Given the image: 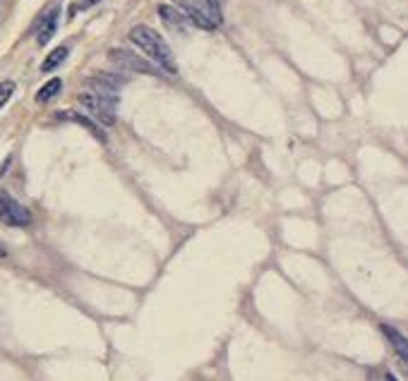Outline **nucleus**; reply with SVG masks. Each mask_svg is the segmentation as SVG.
Here are the masks:
<instances>
[{
  "instance_id": "obj_1",
  "label": "nucleus",
  "mask_w": 408,
  "mask_h": 381,
  "mask_svg": "<svg viewBox=\"0 0 408 381\" xmlns=\"http://www.w3.org/2000/svg\"><path fill=\"white\" fill-rule=\"evenodd\" d=\"M130 41H133L156 67H161L163 72L178 74V62L173 58V50L159 31H154L152 27H147V24H137V27H133V31H130Z\"/></svg>"
},
{
  "instance_id": "obj_2",
  "label": "nucleus",
  "mask_w": 408,
  "mask_h": 381,
  "mask_svg": "<svg viewBox=\"0 0 408 381\" xmlns=\"http://www.w3.org/2000/svg\"><path fill=\"white\" fill-rule=\"evenodd\" d=\"M121 96H118V89L106 84L99 77L89 79V92L79 94V104L92 113V118L97 120L99 125L111 127L116 123V106Z\"/></svg>"
},
{
  "instance_id": "obj_3",
  "label": "nucleus",
  "mask_w": 408,
  "mask_h": 381,
  "mask_svg": "<svg viewBox=\"0 0 408 381\" xmlns=\"http://www.w3.org/2000/svg\"><path fill=\"white\" fill-rule=\"evenodd\" d=\"M178 10L185 15V20L204 31H214L221 27V3L219 0H175Z\"/></svg>"
},
{
  "instance_id": "obj_4",
  "label": "nucleus",
  "mask_w": 408,
  "mask_h": 381,
  "mask_svg": "<svg viewBox=\"0 0 408 381\" xmlns=\"http://www.w3.org/2000/svg\"><path fill=\"white\" fill-rule=\"evenodd\" d=\"M109 60L116 62L121 70H130V72L137 74H159L154 62H147L140 55H135L133 50H125V48H113L109 50Z\"/></svg>"
},
{
  "instance_id": "obj_5",
  "label": "nucleus",
  "mask_w": 408,
  "mask_h": 381,
  "mask_svg": "<svg viewBox=\"0 0 408 381\" xmlns=\"http://www.w3.org/2000/svg\"><path fill=\"white\" fill-rule=\"evenodd\" d=\"M0 221L5 226L24 228L31 223V211L27 206H22L17 199H12L10 194H0Z\"/></svg>"
},
{
  "instance_id": "obj_6",
  "label": "nucleus",
  "mask_w": 408,
  "mask_h": 381,
  "mask_svg": "<svg viewBox=\"0 0 408 381\" xmlns=\"http://www.w3.org/2000/svg\"><path fill=\"white\" fill-rule=\"evenodd\" d=\"M159 15H161V20L166 22V27H171L173 31H180V34H185V31H187V24H190V22L185 20V15L178 8L163 3L159 8Z\"/></svg>"
},
{
  "instance_id": "obj_7",
  "label": "nucleus",
  "mask_w": 408,
  "mask_h": 381,
  "mask_svg": "<svg viewBox=\"0 0 408 381\" xmlns=\"http://www.w3.org/2000/svg\"><path fill=\"white\" fill-rule=\"evenodd\" d=\"M58 17H60V8H53L46 17H43L41 29H39V34H36V41H39V46H46V43L53 39L55 29H58Z\"/></svg>"
},
{
  "instance_id": "obj_8",
  "label": "nucleus",
  "mask_w": 408,
  "mask_h": 381,
  "mask_svg": "<svg viewBox=\"0 0 408 381\" xmlns=\"http://www.w3.org/2000/svg\"><path fill=\"white\" fill-rule=\"evenodd\" d=\"M382 333L387 336L389 341H392V346H394V350H397V355L404 362H408V341H406V336L399 331V328H394V326H389V324H382Z\"/></svg>"
},
{
  "instance_id": "obj_9",
  "label": "nucleus",
  "mask_w": 408,
  "mask_h": 381,
  "mask_svg": "<svg viewBox=\"0 0 408 381\" xmlns=\"http://www.w3.org/2000/svg\"><path fill=\"white\" fill-rule=\"evenodd\" d=\"M67 53H70V48H67V46H58L55 50H51V53L46 55V60L41 62V72H53L55 67L65 62Z\"/></svg>"
},
{
  "instance_id": "obj_10",
  "label": "nucleus",
  "mask_w": 408,
  "mask_h": 381,
  "mask_svg": "<svg viewBox=\"0 0 408 381\" xmlns=\"http://www.w3.org/2000/svg\"><path fill=\"white\" fill-rule=\"evenodd\" d=\"M60 89H62V79L60 77L48 79L46 84L39 89V94H36V104H48V101H51L53 96H58Z\"/></svg>"
},
{
  "instance_id": "obj_11",
  "label": "nucleus",
  "mask_w": 408,
  "mask_h": 381,
  "mask_svg": "<svg viewBox=\"0 0 408 381\" xmlns=\"http://www.w3.org/2000/svg\"><path fill=\"white\" fill-rule=\"evenodd\" d=\"M58 118H70L72 123H77V125H84L87 130H89L94 137H97V139H101V142H106V135H104V130H101V127H99V123H92L89 118L79 116V113H62V116L58 113Z\"/></svg>"
},
{
  "instance_id": "obj_12",
  "label": "nucleus",
  "mask_w": 408,
  "mask_h": 381,
  "mask_svg": "<svg viewBox=\"0 0 408 381\" xmlns=\"http://www.w3.org/2000/svg\"><path fill=\"white\" fill-rule=\"evenodd\" d=\"M12 94H15V82H10V79L0 82V108L8 104Z\"/></svg>"
},
{
  "instance_id": "obj_13",
  "label": "nucleus",
  "mask_w": 408,
  "mask_h": 381,
  "mask_svg": "<svg viewBox=\"0 0 408 381\" xmlns=\"http://www.w3.org/2000/svg\"><path fill=\"white\" fill-rule=\"evenodd\" d=\"M99 0H84V3H79L77 5V10H87V8H92V5H97Z\"/></svg>"
},
{
  "instance_id": "obj_14",
  "label": "nucleus",
  "mask_w": 408,
  "mask_h": 381,
  "mask_svg": "<svg viewBox=\"0 0 408 381\" xmlns=\"http://www.w3.org/2000/svg\"><path fill=\"white\" fill-rule=\"evenodd\" d=\"M5 257H8V247L0 243V259H5Z\"/></svg>"
},
{
  "instance_id": "obj_15",
  "label": "nucleus",
  "mask_w": 408,
  "mask_h": 381,
  "mask_svg": "<svg viewBox=\"0 0 408 381\" xmlns=\"http://www.w3.org/2000/svg\"><path fill=\"white\" fill-rule=\"evenodd\" d=\"M385 381H397V377H394V374H387Z\"/></svg>"
}]
</instances>
